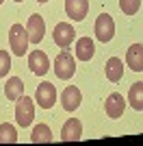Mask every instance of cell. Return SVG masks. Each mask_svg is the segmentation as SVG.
I'll return each mask as SVG.
<instances>
[{
  "instance_id": "obj_15",
  "label": "cell",
  "mask_w": 143,
  "mask_h": 146,
  "mask_svg": "<svg viewBox=\"0 0 143 146\" xmlns=\"http://www.w3.org/2000/svg\"><path fill=\"white\" fill-rule=\"evenodd\" d=\"M93 52H95V46H93V42H91L89 37H80L76 42V59L89 61L91 57H93Z\"/></svg>"
},
{
  "instance_id": "obj_3",
  "label": "cell",
  "mask_w": 143,
  "mask_h": 146,
  "mask_svg": "<svg viewBox=\"0 0 143 146\" xmlns=\"http://www.w3.org/2000/svg\"><path fill=\"white\" fill-rule=\"evenodd\" d=\"M74 72H76V59L67 52V50H61L59 57L54 59V74L59 76V79L67 81L74 76Z\"/></svg>"
},
{
  "instance_id": "obj_12",
  "label": "cell",
  "mask_w": 143,
  "mask_h": 146,
  "mask_svg": "<svg viewBox=\"0 0 143 146\" xmlns=\"http://www.w3.org/2000/svg\"><path fill=\"white\" fill-rule=\"evenodd\" d=\"M126 66L134 70V72H143V44H132L128 52H126Z\"/></svg>"
},
{
  "instance_id": "obj_1",
  "label": "cell",
  "mask_w": 143,
  "mask_h": 146,
  "mask_svg": "<svg viewBox=\"0 0 143 146\" xmlns=\"http://www.w3.org/2000/svg\"><path fill=\"white\" fill-rule=\"evenodd\" d=\"M28 44H30L28 33H26V29H24L22 24H13L11 29H9V46H11V50H13L18 57L26 55Z\"/></svg>"
},
{
  "instance_id": "obj_20",
  "label": "cell",
  "mask_w": 143,
  "mask_h": 146,
  "mask_svg": "<svg viewBox=\"0 0 143 146\" xmlns=\"http://www.w3.org/2000/svg\"><path fill=\"white\" fill-rule=\"evenodd\" d=\"M119 9L124 11V15H134L141 9V0H119Z\"/></svg>"
},
{
  "instance_id": "obj_22",
  "label": "cell",
  "mask_w": 143,
  "mask_h": 146,
  "mask_svg": "<svg viewBox=\"0 0 143 146\" xmlns=\"http://www.w3.org/2000/svg\"><path fill=\"white\" fill-rule=\"evenodd\" d=\"M37 2H41V5H43V2H48V0H37Z\"/></svg>"
},
{
  "instance_id": "obj_23",
  "label": "cell",
  "mask_w": 143,
  "mask_h": 146,
  "mask_svg": "<svg viewBox=\"0 0 143 146\" xmlns=\"http://www.w3.org/2000/svg\"><path fill=\"white\" fill-rule=\"evenodd\" d=\"M2 2H5V0H0V5H2Z\"/></svg>"
},
{
  "instance_id": "obj_16",
  "label": "cell",
  "mask_w": 143,
  "mask_h": 146,
  "mask_svg": "<svg viewBox=\"0 0 143 146\" xmlns=\"http://www.w3.org/2000/svg\"><path fill=\"white\" fill-rule=\"evenodd\" d=\"M5 96L9 100H18L20 96H24V83L20 76H11L5 85Z\"/></svg>"
},
{
  "instance_id": "obj_7",
  "label": "cell",
  "mask_w": 143,
  "mask_h": 146,
  "mask_svg": "<svg viewBox=\"0 0 143 146\" xmlns=\"http://www.w3.org/2000/svg\"><path fill=\"white\" fill-rule=\"evenodd\" d=\"M50 68V61H48V55L43 50H33L28 55V70L37 76H43Z\"/></svg>"
},
{
  "instance_id": "obj_21",
  "label": "cell",
  "mask_w": 143,
  "mask_h": 146,
  "mask_svg": "<svg viewBox=\"0 0 143 146\" xmlns=\"http://www.w3.org/2000/svg\"><path fill=\"white\" fill-rule=\"evenodd\" d=\"M9 70H11V57H9V52H7V50L0 48V79H2V76H7V74H9Z\"/></svg>"
},
{
  "instance_id": "obj_2",
  "label": "cell",
  "mask_w": 143,
  "mask_h": 146,
  "mask_svg": "<svg viewBox=\"0 0 143 146\" xmlns=\"http://www.w3.org/2000/svg\"><path fill=\"white\" fill-rule=\"evenodd\" d=\"M15 120L20 127H30V122L35 120V103L28 96H20L15 103Z\"/></svg>"
},
{
  "instance_id": "obj_14",
  "label": "cell",
  "mask_w": 143,
  "mask_h": 146,
  "mask_svg": "<svg viewBox=\"0 0 143 146\" xmlns=\"http://www.w3.org/2000/svg\"><path fill=\"white\" fill-rule=\"evenodd\" d=\"M121 76H124V61L119 57H111L106 61V79L117 83V81H121Z\"/></svg>"
},
{
  "instance_id": "obj_19",
  "label": "cell",
  "mask_w": 143,
  "mask_h": 146,
  "mask_svg": "<svg viewBox=\"0 0 143 146\" xmlns=\"http://www.w3.org/2000/svg\"><path fill=\"white\" fill-rule=\"evenodd\" d=\"M18 142V131L13 124L9 122H2L0 124V144H15Z\"/></svg>"
},
{
  "instance_id": "obj_4",
  "label": "cell",
  "mask_w": 143,
  "mask_h": 146,
  "mask_svg": "<svg viewBox=\"0 0 143 146\" xmlns=\"http://www.w3.org/2000/svg\"><path fill=\"white\" fill-rule=\"evenodd\" d=\"M93 31H95V37H98L100 42H104V44L111 42V39H113V35H115V22H113V18H111L108 13L98 15Z\"/></svg>"
},
{
  "instance_id": "obj_18",
  "label": "cell",
  "mask_w": 143,
  "mask_h": 146,
  "mask_svg": "<svg viewBox=\"0 0 143 146\" xmlns=\"http://www.w3.org/2000/svg\"><path fill=\"white\" fill-rule=\"evenodd\" d=\"M128 103H130L132 109L141 111L143 109V83H134L128 92Z\"/></svg>"
},
{
  "instance_id": "obj_5",
  "label": "cell",
  "mask_w": 143,
  "mask_h": 146,
  "mask_svg": "<svg viewBox=\"0 0 143 146\" xmlns=\"http://www.w3.org/2000/svg\"><path fill=\"white\" fill-rule=\"evenodd\" d=\"M35 100L37 105L41 107V109H50L54 103H56V87L52 83H41V85H37L35 90Z\"/></svg>"
},
{
  "instance_id": "obj_11",
  "label": "cell",
  "mask_w": 143,
  "mask_h": 146,
  "mask_svg": "<svg viewBox=\"0 0 143 146\" xmlns=\"http://www.w3.org/2000/svg\"><path fill=\"white\" fill-rule=\"evenodd\" d=\"M124 109H126L124 96H121V94H117V92H113V94L106 98V116L113 118V120H117V118L124 116Z\"/></svg>"
},
{
  "instance_id": "obj_10",
  "label": "cell",
  "mask_w": 143,
  "mask_h": 146,
  "mask_svg": "<svg viewBox=\"0 0 143 146\" xmlns=\"http://www.w3.org/2000/svg\"><path fill=\"white\" fill-rule=\"evenodd\" d=\"M80 100H83V94H80V90H78L76 85H67L65 92L61 94V103H63V109H65V111L78 109Z\"/></svg>"
},
{
  "instance_id": "obj_13",
  "label": "cell",
  "mask_w": 143,
  "mask_h": 146,
  "mask_svg": "<svg viewBox=\"0 0 143 146\" xmlns=\"http://www.w3.org/2000/svg\"><path fill=\"white\" fill-rule=\"evenodd\" d=\"M80 137H83V122L76 120V118L67 120L63 124V129H61V140L63 142H76Z\"/></svg>"
},
{
  "instance_id": "obj_8",
  "label": "cell",
  "mask_w": 143,
  "mask_h": 146,
  "mask_svg": "<svg viewBox=\"0 0 143 146\" xmlns=\"http://www.w3.org/2000/svg\"><path fill=\"white\" fill-rule=\"evenodd\" d=\"M26 33H28V39L30 44H39L43 39V33H46V24H43V18L39 13L30 15L28 18V24H26Z\"/></svg>"
},
{
  "instance_id": "obj_6",
  "label": "cell",
  "mask_w": 143,
  "mask_h": 146,
  "mask_svg": "<svg viewBox=\"0 0 143 146\" xmlns=\"http://www.w3.org/2000/svg\"><path fill=\"white\" fill-rule=\"evenodd\" d=\"M54 44L59 46V48H67V46H72V42H74V37H76V31H74V26L70 24V22H59V24L54 26Z\"/></svg>"
},
{
  "instance_id": "obj_9",
  "label": "cell",
  "mask_w": 143,
  "mask_h": 146,
  "mask_svg": "<svg viewBox=\"0 0 143 146\" xmlns=\"http://www.w3.org/2000/svg\"><path fill=\"white\" fill-rule=\"evenodd\" d=\"M89 11V0H65V13L74 22H83Z\"/></svg>"
},
{
  "instance_id": "obj_24",
  "label": "cell",
  "mask_w": 143,
  "mask_h": 146,
  "mask_svg": "<svg viewBox=\"0 0 143 146\" xmlns=\"http://www.w3.org/2000/svg\"><path fill=\"white\" fill-rule=\"evenodd\" d=\"M15 2H22V0H15Z\"/></svg>"
},
{
  "instance_id": "obj_17",
  "label": "cell",
  "mask_w": 143,
  "mask_h": 146,
  "mask_svg": "<svg viewBox=\"0 0 143 146\" xmlns=\"http://www.w3.org/2000/svg\"><path fill=\"white\" fill-rule=\"evenodd\" d=\"M30 142L33 144H48V142H52V131L48 124H37L33 129V133H30Z\"/></svg>"
}]
</instances>
